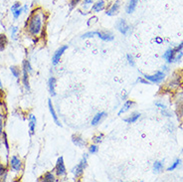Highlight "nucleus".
<instances>
[{
    "label": "nucleus",
    "mask_w": 183,
    "mask_h": 182,
    "mask_svg": "<svg viewBox=\"0 0 183 182\" xmlns=\"http://www.w3.org/2000/svg\"><path fill=\"white\" fill-rule=\"evenodd\" d=\"M94 35H96V31L95 32H88V33L84 34L82 38L85 39V38H91V37H94Z\"/></svg>",
    "instance_id": "2f4dec72"
},
{
    "label": "nucleus",
    "mask_w": 183,
    "mask_h": 182,
    "mask_svg": "<svg viewBox=\"0 0 183 182\" xmlns=\"http://www.w3.org/2000/svg\"><path fill=\"white\" fill-rule=\"evenodd\" d=\"M10 71H11V73L14 77L19 78V76H20V69L19 68L16 67V66H11L10 67Z\"/></svg>",
    "instance_id": "5701e85b"
},
{
    "label": "nucleus",
    "mask_w": 183,
    "mask_h": 182,
    "mask_svg": "<svg viewBox=\"0 0 183 182\" xmlns=\"http://www.w3.org/2000/svg\"><path fill=\"white\" fill-rule=\"evenodd\" d=\"M23 12V9L21 8V7H19V8H17V9H15L14 11H12V14H13V16H14V18L15 19H18L20 17V15H21V13Z\"/></svg>",
    "instance_id": "bb28decb"
},
{
    "label": "nucleus",
    "mask_w": 183,
    "mask_h": 182,
    "mask_svg": "<svg viewBox=\"0 0 183 182\" xmlns=\"http://www.w3.org/2000/svg\"><path fill=\"white\" fill-rule=\"evenodd\" d=\"M106 8V2L105 0H98L94 5L92 6V11H94L96 13L103 11V9Z\"/></svg>",
    "instance_id": "1a4fd4ad"
},
{
    "label": "nucleus",
    "mask_w": 183,
    "mask_h": 182,
    "mask_svg": "<svg viewBox=\"0 0 183 182\" xmlns=\"http://www.w3.org/2000/svg\"><path fill=\"white\" fill-rule=\"evenodd\" d=\"M89 151H90V153H97L99 151V147L96 144H92L89 147Z\"/></svg>",
    "instance_id": "c756f323"
},
{
    "label": "nucleus",
    "mask_w": 183,
    "mask_h": 182,
    "mask_svg": "<svg viewBox=\"0 0 183 182\" xmlns=\"http://www.w3.org/2000/svg\"><path fill=\"white\" fill-rule=\"evenodd\" d=\"M43 180H44L45 182H54V181H56L55 175H54L52 172H47V173H45L44 177H43Z\"/></svg>",
    "instance_id": "412c9836"
},
{
    "label": "nucleus",
    "mask_w": 183,
    "mask_h": 182,
    "mask_svg": "<svg viewBox=\"0 0 183 182\" xmlns=\"http://www.w3.org/2000/svg\"><path fill=\"white\" fill-rule=\"evenodd\" d=\"M36 117L33 115H30L29 116V130H30V134L33 135L35 133V126H36Z\"/></svg>",
    "instance_id": "2eb2a0df"
},
{
    "label": "nucleus",
    "mask_w": 183,
    "mask_h": 182,
    "mask_svg": "<svg viewBox=\"0 0 183 182\" xmlns=\"http://www.w3.org/2000/svg\"><path fill=\"white\" fill-rule=\"evenodd\" d=\"M2 127H3V116H0V133H2Z\"/></svg>",
    "instance_id": "ea45409f"
},
{
    "label": "nucleus",
    "mask_w": 183,
    "mask_h": 182,
    "mask_svg": "<svg viewBox=\"0 0 183 182\" xmlns=\"http://www.w3.org/2000/svg\"><path fill=\"white\" fill-rule=\"evenodd\" d=\"M96 35H98L100 39H102L103 41H113L114 40V36L113 34L107 33V32H100V31H96Z\"/></svg>",
    "instance_id": "9b49d317"
},
{
    "label": "nucleus",
    "mask_w": 183,
    "mask_h": 182,
    "mask_svg": "<svg viewBox=\"0 0 183 182\" xmlns=\"http://www.w3.org/2000/svg\"><path fill=\"white\" fill-rule=\"evenodd\" d=\"M138 81L141 82V83H142V84H149L147 81H144V80H142V79H138Z\"/></svg>",
    "instance_id": "c03bdc74"
},
{
    "label": "nucleus",
    "mask_w": 183,
    "mask_h": 182,
    "mask_svg": "<svg viewBox=\"0 0 183 182\" xmlns=\"http://www.w3.org/2000/svg\"><path fill=\"white\" fill-rule=\"evenodd\" d=\"M3 136H4V143H5V146H6V149L7 151L9 150V145H8V142H7V138H6V133H3Z\"/></svg>",
    "instance_id": "58836bf2"
},
{
    "label": "nucleus",
    "mask_w": 183,
    "mask_h": 182,
    "mask_svg": "<svg viewBox=\"0 0 183 182\" xmlns=\"http://www.w3.org/2000/svg\"><path fill=\"white\" fill-rule=\"evenodd\" d=\"M179 85H180V79H174V80H172L171 82H169V83H168V86H169L170 89L177 88Z\"/></svg>",
    "instance_id": "393cba45"
},
{
    "label": "nucleus",
    "mask_w": 183,
    "mask_h": 182,
    "mask_svg": "<svg viewBox=\"0 0 183 182\" xmlns=\"http://www.w3.org/2000/svg\"><path fill=\"white\" fill-rule=\"evenodd\" d=\"M45 19V13L41 8L35 9L33 12L31 13L28 19V32L32 35V36H37L41 33L43 29V22Z\"/></svg>",
    "instance_id": "f257e3e1"
},
{
    "label": "nucleus",
    "mask_w": 183,
    "mask_h": 182,
    "mask_svg": "<svg viewBox=\"0 0 183 182\" xmlns=\"http://www.w3.org/2000/svg\"><path fill=\"white\" fill-rule=\"evenodd\" d=\"M102 138H103V135H98V136H95L94 137V141L96 142V143H100V141H102Z\"/></svg>",
    "instance_id": "e433bc0d"
},
{
    "label": "nucleus",
    "mask_w": 183,
    "mask_h": 182,
    "mask_svg": "<svg viewBox=\"0 0 183 182\" xmlns=\"http://www.w3.org/2000/svg\"><path fill=\"white\" fill-rule=\"evenodd\" d=\"M56 174L58 175L59 177H62V176H65L67 171H66V166H65V163H64V158L62 156L57 159V162H56Z\"/></svg>",
    "instance_id": "7ed1b4c3"
},
{
    "label": "nucleus",
    "mask_w": 183,
    "mask_h": 182,
    "mask_svg": "<svg viewBox=\"0 0 183 182\" xmlns=\"http://www.w3.org/2000/svg\"><path fill=\"white\" fill-rule=\"evenodd\" d=\"M127 61H128V63H130L131 66H134V58H132V56H131L130 54H127Z\"/></svg>",
    "instance_id": "72a5a7b5"
},
{
    "label": "nucleus",
    "mask_w": 183,
    "mask_h": 182,
    "mask_svg": "<svg viewBox=\"0 0 183 182\" xmlns=\"http://www.w3.org/2000/svg\"><path fill=\"white\" fill-rule=\"evenodd\" d=\"M163 169V164L161 163L160 161H155L153 164V170L155 172H160L161 170Z\"/></svg>",
    "instance_id": "b1692460"
},
{
    "label": "nucleus",
    "mask_w": 183,
    "mask_h": 182,
    "mask_svg": "<svg viewBox=\"0 0 183 182\" xmlns=\"http://www.w3.org/2000/svg\"><path fill=\"white\" fill-rule=\"evenodd\" d=\"M139 116H141V113H134V115L130 116V117H127V119H124V121H127L128 123H134L139 119Z\"/></svg>",
    "instance_id": "4be33fe9"
},
{
    "label": "nucleus",
    "mask_w": 183,
    "mask_h": 182,
    "mask_svg": "<svg viewBox=\"0 0 183 182\" xmlns=\"http://www.w3.org/2000/svg\"><path fill=\"white\" fill-rule=\"evenodd\" d=\"M120 8V0H116L112 5H110V8L107 9V12L106 14L107 16H114L116 14H117L118 10Z\"/></svg>",
    "instance_id": "39448f33"
},
{
    "label": "nucleus",
    "mask_w": 183,
    "mask_h": 182,
    "mask_svg": "<svg viewBox=\"0 0 183 182\" xmlns=\"http://www.w3.org/2000/svg\"><path fill=\"white\" fill-rule=\"evenodd\" d=\"M17 31H18V28L17 27H15V26L11 27V37L13 39H16V32Z\"/></svg>",
    "instance_id": "473e14b6"
},
{
    "label": "nucleus",
    "mask_w": 183,
    "mask_h": 182,
    "mask_svg": "<svg viewBox=\"0 0 183 182\" xmlns=\"http://www.w3.org/2000/svg\"><path fill=\"white\" fill-rule=\"evenodd\" d=\"M94 1H95V0H84V5L85 6H89V5L93 4Z\"/></svg>",
    "instance_id": "4c0bfd02"
},
{
    "label": "nucleus",
    "mask_w": 183,
    "mask_h": 182,
    "mask_svg": "<svg viewBox=\"0 0 183 182\" xmlns=\"http://www.w3.org/2000/svg\"><path fill=\"white\" fill-rule=\"evenodd\" d=\"M68 49V46H62V47H60L57 51L55 52V54H54L53 58H52V63L53 65H58V63L60 62V59L61 57H62V55L64 54V52L66 51V50Z\"/></svg>",
    "instance_id": "423d86ee"
},
{
    "label": "nucleus",
    "mask_w": 183,
    "mask_h": 182,
    "mask_svg": "<svg viewBox=\"0 0 183 182\" xmlns=\"http://www.w3.org/2000/svg\"><path fill=\"white\" fill-rule=\"evenodd\" d=\"M97 17H93V18H91V19H89V21H88V26H91V25H93L95 22H97Z\"/></svg>",
    "instance_id": "c9c22d12"
},
{
    "label": "nucleus",
    "mask_w": 183,
    "mask_h": 182,
    "mask_svg": "<svg viewBox=\"0 0 183 182\" xmlns=\"http://www.w3.org/2000/svg\"><path fill=\"white\" fill-rule=\"evenodd\" d=\"M165 75L162 72H157L155 75H152V76H144V78L147 81L151 82V83H161L163 81Z\"/></svg>",
    "instance_id": "0eeeda50"
},
{
    "label": "nucleus",
    "mask_w": 183,
    "mask_h": 182,
    "mask_svg": "<svg viewBox=\"0 0 183 182\" xmlns=\"http://www.w3.org/2000/svg\"><path fill=\"white\" fill-rule=\"evenodd\" d=\"M132 105H134V102H131V101H127V102H125V103L124 105V106L120 109V112H118V116L123 115L124 113L127 112V110L131 108V106H132Z\"/></svg>",
    "instance_id": "6ab92c4d"
},
{
    "label": "nucleus",
    "mask_w": 183,
    "mask_h": 182,
    "mask_svg": "<svg viewBox=\"0 0 183 182\" xmlns=\"http://www.w3.org/2000/svg\"><path fill=\"white\" fill-rule=\"evenodd\" d=\"M19 7H21V4L19 2H15L14 4L11 6V11H14L15 9H17V8H19Z\"/></svg>",
    "instance_id": "f704fd0d"
},
{
    "label": "nucleus",
    "mask_w": 183,
    "mask_h": 182,
    "mask_svg": "<svg viewBox=\"0 0 183 182\" xmlns=\"http://www.w3.org/2000/svg\"><path fill=\"white\" fill-rule=\"evenodd\" d=\"M155 42L156 43H158V44H161V43L163 42V40L161 38H159V37H157V38H155Z\"/></svg>",
    "instance_id": "79ce46f5"
},
{
    "label": "nucleus",
    "mask_w": 183,
    "mask_h": 182,
    "mask_svg": "<svg viewBox=\"0 0 183 182\" xmlns=\"http://www.w3.org/2000/svg\"><path fill=\"white\" fill-rule=\"evenodd\" d=\"M80 1H81V0H70V9L71 10L74 9L75 7L79 4V2H80Z\"/></svg>",
    "instance_id": "7c9ffc66"
},
{
    "label": "nucleus",
    "mask_w": 183,
    "mask_h": 182,
    "mask_svg": "<svg viewBox=\"0 0 183 182\" xmlns=\"http://www.w3.org/2000/svg\"><path fill=\"white\" fill-rule=\"evenodd\" d=\"M72 140H73L74 144H76L77 146H79V147H84V146L87 145V142H86L80 135H73Z\"/></svg>",
    "instance_id": "ddd939ff"
},
{
    "label": "nucleus",
    "mask_w": 183,
    "mask_h": 182,
    "mask_svg": "<svg viewBox=\"0 0 183 182\" xmlns=\"http://www.w3.org/2000/svg\"><path fill=\"white\" fill-rule=\"evenodd\" d=\"M23 70L27 71L28 74L32 73V68H31V65H30V62L28 60H25L23 62Z\"/></svg>",
    "instance_id": "a878e982"
},
{
    "label": "nucleus",
    "mask_w": 183,
    "mask_h": 182,
    "mask_svg": "<svg viewBox=\"0 0 183 182\" xmlns=\"http://www.w3.org/2000/svg\"><path fill=\"white\" fill-rule=\"evenodd\" d=\"M87 159H88V155L85 154L84 157L82 158L81 162L79 163L78 165L75 166L73 168V170H72L73 171V174H74L75 178H80L84 174V169H85V167L87 166Z\"/></svg>",
    "instance_id": "f03ea898"
},
{
    "label": "nucleus",
    "mask_w": 183,
    "mask_h": 182,
    "mask_svg": "<svg viewBox=\"0 0 183 182\" xmlns=\"http://www.w3.org/2000/svg\"><path fill=\"white\" fill-rule=\"evenodd\" d=\"M2 88V84H1V80H0V89Z\"/></svg>",
    "instance_id": "a18cd8bd"
},
{
    "label": "nucleus",
    "mask_w": 183,
    "mask_h": 182,
    "mask_svg": "<svg viewBox=\"0 0 183 182\" xmlns=\"http://www.w3.org/2000/svg\"><path fill=\"white\" fill-rule=\"evenodd\" d=\"M22 9H23V12L24 13H27L28 12V6L27 5H24V7H23Z\"/></svg>",
    "instance_id": "37998d69"
},
{
    "label": "nucleus",
    "mask_w": 183,
    "mask_h": 182,
    "mask_svg": "<svg viewBox=\"0 0 183 182\" xmlns=\"http://www.w3.org/2000/svg\"><path fill=\"white\" fill-rule=\"evenodd\" d=\"M107 113L105 112H102V113H99L94 116V119L92 120V126H97L98 123H100V121L103 120V116H106Z\"/></svg>",
    "instance_id": "f3484780"
},
{
    "label": "nucleus",
    "mask_w": 183,
    "mask_h": 182,
    "mask_svg": "<svg viewBox=\"0 0 183 182\" xmlns=\"http://www.w3.org/2000/svg\"><path fill=\"white\" fill-rule=\"evenodd\" d=\"M138 0H130L127 5V14H131L134 11L136 6H137Z\"/></svg>",
    "instance_id": "4468645a"
},
{
    "label": "nucleus",
    "mask_w": 183,
    "mask_h": 182,
    "mask_svg": "<svg viewBox=\"0 0 183 182\" xmlns=\"http://www.w3.org/2000/svg\"><path fill=\"white\" fill-rule=\"evenodd\" d=\"M49 91H50V94H51L52 97L56 95V92H55V86H56V79L54 77H51L49 79Z\"/></svg>",
    "instance_id": "dca6fc26"
},
{
    "label": "nucleus",
    "mask_w": 183,
    "mask_h": 182,
    "mask_svg": "<svg viewBox=\"0 0 183 182\" xmlns=\"http://www.w3.org/2000/svg\"><path fill=\"white\" fill-rule=\"evenodd\" d=\"M179 164H180V159H176L175 160V162L172 164V165L170 166V167H168V171H172V170H174L175 168H176V167L179 165Z\"/></svg>",
    "instance_id": "c85d7f7f"
},
{
    "label": "nucleus",
    "mask_w": 183,
    "mask_h": 182,
    "mask_svg": "<svg viewBox=\"0 0 183 182\" xmlns=\"http://www.w3.org/2000/svg\"><path fill=\"white\" fill-rule=\"evenodd\" d=\"M117 30L120 31L123 35H127L128 33H130V26L127 25V21H125L124 19H120V20H118L117 23Z\"/></svg>",
    "instance_id": "20e7f679"
},
{
    "label": "nucleus",
    "mask_w": 183,
    "mask_h": 182,
    "mask_svg": "<svg viewBox=\"0 0 183 182\" xmlns=\"http://www.w3.org/2000/svg\"><path fill=\"white\" fill-rule=\"evenodd\" d=\"M48 106H49L50 113H51V115H52V117H53L54 121H55V123L57 124V126H62V124L60 123V121H59V120H58V116H57V113H56V112H55V110H54V106H53V105H52L51 99H49V101H48Z\"/></svg>",
    "instance_id": "9d476101"
},
{
    "label": "nucleus",
    "mask_w": 183,
    "mask_h": 182,
    "mask_svg": "<svg viewBox=\"0 0 183 182\" xmlns=\"http://www.w3.org/2000/svg\"><path fill=\"white\" fill-rule=\"evenodd\" d=\"M7 45V38L4 34H0V52L4 51Z\"/></svg>",
    "instance_id": "aec40b11"
},
{
    "label": "nucleus",
    "mask_w": 183,
    "mask_h": 182,
    "mask_svg": "<svg viewBox=\"0 0 183 182\" xmlns=\"http://www.w3.org/2000/svg\"><path fill=\"white\" fill-rule=\"evenodd\" d=\"M6 113V108H5V103L3 102H0V116H5L4 115Z\"/></svg>",
    "instance_id": "cd10ccee"
},
{
    "label": "nucleus",
    "mask_w": 183,
    "mask_h": 182,
    "mask_svg": "<svg viewBox=\"0 0 183 182\" xmlns=\"http://www.w3.org/2000/svg\"><path fill=\"white\" fill-rule=\"evenodd\" d=\"M10 166H11L13 170L19 171L21 167H22V162H21V160L17 156H12L11 159H10Z\"/></svg>",
    "instance_id": "6e6552de"
},
{
    "label": "nucleus",
    "mask_w": 183,
    "mask_h": 182,
    "mask_svg": "<svg viewBox=\"0 0 183 182\" xmlns=\"http://www.w3.org/2000/svg\"><path fill=\"white\" fill-rule=\"evenodd\" d=\"M174 57H175V50L174 49H168L163 55V58L166 59V61L168 63L174 62Z\"/></svg>",
    "instance_id": "f8f14e48"
},
{
    "label": "nucleus",
    "mask_w": 183,
    "mask_h": 182,
    "mask_svg": "<svg viewBox=\"0 0 183 182\" xmlns=\"http://www.w3.org/2000/svg\"><path fill=\"white\" fill-rule=\"evenodd\" d=\"M22 82H23L24 87L26 88V90L29 91V90H30V86H29V76H28V72H27V71H25V70H23Z\"/></svg>",
    "instance_id": "a211bd4d"
},
{
    "label": "nucleus",
    "mask_w": 183,
    "mask_h": 182,
    "mask_svg": "<svg viewBox=\"0 0 183 182\" xmlns=\"http://www.w3.org/2000/svg\"><path fill=\"white\" fill-rule=\"evenodd\" d=\"M155 105L157 106H159V108H161V109H166V106H165V105H163V103H156Z\"/></svg>",
    "instance_id": "a19ab883"
}]
</instances>
